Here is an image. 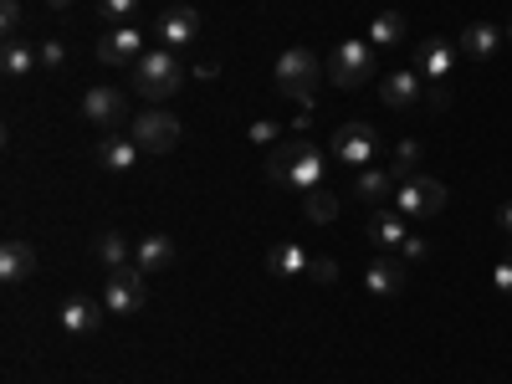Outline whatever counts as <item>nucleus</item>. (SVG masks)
<instances>
[{"mask_svg": "<svg viewBox=\"0 0 512 384\" xmlns=\"http://www.w3.org/2000/svg\"><path fill=\"white\" fill-rule=\"evenodd\" d=\"M507 36H512V26H507Z\"/></svg>", "mask_w": 512, "mask_h": 384, "instance_id": "38", "label": "nucleus"}, {"mask_svg": "<svg viewBox=\"0 0 512 384\" xmlns=\"http://www.w3.org/2000/svg\"><path fill=\"white\" fill-rule=\"evenodd\" d=\"M492 287H497L502 297H512V251H507V256H502V262L492 267Z\"/></svg>", "mask_w": 512, "mask_h": 384, "instance_id": "32", "label": "nucleus"}, {"mask_svg": "<svg viewBox=\"0 0 512 384\" xmlns=\"http://www.w3.org/2000/svg\"><path fill=\"white\" fill-rule=\"evenodd\" d=\"M180 88H185V62H180V52H169V47L144 52V62L134 67V93L149 98V103H164V98H175Z\"/></svg>", "mask_w": 512, "mask_h": 384, "instance_id": "2", "label": "nucleus"}, {"mask_svg": "<svg viewBox=\"0 0 512 384\" xmlns=\"http://www.w3.org/2000/svg\"><path fill=\"white\" fill-rule=\"evenodd\" d=\"M128 256H134V251H128V241H123L118 231H108V236H98V262H103L108 272H118V267H128Z\"/></svg>", "mask_w": 512, "mask_h": 384, "instance_id": "26", "label": "nucleus"}, {"mask_svg": "<svg viewBox=\"0 0 512 384\" xmlns=\"http://www.w3.org/2000/svg\"><path fill=\"white\" fill-rule=\"evenodd\" d=\"M98 328H103V308L88 303V297H67V308H62V333L88 338V333H98Z\"/></svg>", "mask_w": 512, "mask_h": 384, "instance_id": "21", "label": "nucleus"}, {"mask_svg": "<svg viewBox=\"0 0 512 384\" xmlns=\"http://www.w3.org/2000/svg\"><path fill=\"white\" fill-rule=\"evenodd\" d=\"M441 205H446V185L431 175H410L395 185V210L405 221H431V216H441Z\"/></svg>", "mask_w": 512, "mask_h": 384, "instance_id": "5", "label": "nucleus"}, {"mask_svg": "<svg viewBox=\"0 0 512 384\" xmlns=\"http://www.w3.org/2000/svg\"><path fill=\"white\" fill-rule=\"evenodd\" d=\"M128 139H134L144 154H175L180 123H175V113H139L134 123H128Z\"/></svg>", "mask_w": 512, "mask_h": 384, "instance_id": "8", "label": "nucleus"}, {"mask_svg": "<svg viewBox=\"0 0 512 384\" xmlns=\"http://www.w3.org/2000/svg\"><path fill=\"white\" fill-rule=\"evenodd\" d=\"M82 118L98 123L103 134H118V123L128 118V98L118 88H108V82H98V88L82 93Z\"/></svg>", "mask_w": 512, "mask_h": 384, "instance_id": "11", "label": "nucleus"}, {"mask_svg": "<svg viewBox=\"0 0 512 384\" xmlns=\"http://www.w3.org/2000/svg\"><path fill=\"white\" fill-rule=\"evenodd\" d=\"M415 169H420V144H415V139H400V144H395V159H390V175H395V180H410Z\"/></svg>", "mask_w": 512, "mask_h": 384, "instance_id": "27", "label": "nucleus"}, {"mask_svg": "<svg viewBox=\"0 0 512 384\" xmlns=\"http://www.w3.org/2000/svg\"><path fill=\"white\" fill-rule=\"evenodd\" d=\"M36 57H41V67H47V72H57V67L67 62V47L52 36V41H41V47H36Z\"/></svg>", "mask_w": 512, "mask_h": 384, "instance_id": "30", "label": "nucleus"}, {"mask_svg": "<svg viewBox=\"0 0 512 384\" xmlns=\"http://www.w3.org/2000/svg\"><path fill=\"white\" fill-rule=\"evenodd\" d=\"M195 36H200V11H195V6H169V11L154 21V47L185 52V47H195Z\"/></svg>", "mask_w": 512, "mask_h": 384, "instance_id": "9", "label": "nucleus"}, {"mask_svg": "<svg viewBox=\"0 0 512 384\" xmlns=\"http://www.w3.org/2000/svg\"><path fill=\"white\" fill-rule=\"evenodd\" d=\"M379 72V52L369 47V41H338L333 47V62H328V82L333 88H344V93H354V88H364V82Z\"/></svg>", "mask_w": 512, "mask_h": 384, "instance_id": "3", "label": "nucleus"}, {"mask_svg": "<svg viewBox=\"0 0 512 384\" xmlns=\"http://www.w3.org/2000/svg\"><path fill=\"white\" fill-rule=\"evenodd\" d=\"M497 47H502V31H497L492 21H472V26L456 36V52H461V57H472V62H492Z\"/></svg>", "mask_w": 512, "mask_h": 384, "instance_id": "13", "label": "nucleus"}, {"mask_svg": "<svg viewBox=\"0 0 512 384\" xmlns=\"http://www.w3.org/2000/svg\"><path fill=\"white\" fill-rule=\"evenodd\" d=\"M175 262H180V251H175V241H169V236H144V241H139V251H134V267H139V272H149V277L169 272Z\"/></svg>", "mask_w": 512, "mask_h": 384, "instance_id": "18", "label": "nucleus"}, {"mask_svg": "<svg viewBox=\"0 0 512 384\" xmlns=\"http://www.w3.org/2000/svg\"><path fill=\"white\" fill-rule=\"evenodd\" d=\"M456 67V47L451 41H441V36H425V41H415V72L420 77H446Z\"/></svg>", "mask_w": 512, "mask_h": 384, "instance_id": "14", "label": "nucleus"}, {"mask_svg": "<svg viewBox=\"0 0 512 384\" xmlns=\"http://www.w3.org/2000/svg\"><path fill=\"white\" fill-rule=\"evenodd\" d=\"M497 226H502V236H512V200L497 210Z\"/></svg>", "mask_w": 512, "mask_h": 384, "instance_id": "36", "label": "nucleus"}, {"mask_svg": "<svg viewBox=\"0 0 512 384\" xmlns=\"http://www.w3.org/2000/svg\"><path fill=\"white\" fill-rule=\"evenodd\" d=\"M364 236L379 246V251H390V256H400V246H405V216H400V210H374V216H369V226H364Z\"/></svg>", "mask_w": 512, "mask_h": 384, "instance_id": "17", "label": "nucleus"}, {"mask_svg": "<svg viewBox=\"0 0 512 384\" xmlns=\"http://www.w3.org/2000/svg\"><path fill=\"white\" fill-rule=\"evenodd\" d=\"M0 67H6V77H26L31 67H41V57L26 47L21 36H11V41H6V52H0Z\"/></svg>", "mask_w": 512, "mask_h": 384, "instance_id": "24", "label": "nucleus"}, {"mask_svg": "<svg viewBox=\"0 0 512 384\" xmlns=\"http://www.w3.org/2000/svg\"><path fill=\"white\" fill-rule=\"evenodd\" d=\"M379 98H384V108H420V72H405V67H395V72H384V82H379Z\"/></svg>", "mask_w": 512, "mask_h": 384, "instance_id": "12", "label": "nucleus"}, {"mask_svg": "<svg viewBox=\"0 0 512 384\" xmlns=\"http://www.w3.org/2000/svg\"><path fill=\"white\" fill-rule=\"evenodd\" d=\"M405 262H425V256H431V241H425V236H405Z\"/></svg>", "mask_w": 512, "mask_h": 384, "instance_id": "33", "label": "nucleus"}, {"mask_svg": "<svg viewBox=\"0 0 512 384\" xmlns=\"http://www.w3.org/2000/svg\"><path fill=\"white\" fill-rule=\"evenodd\" d=\"M308 277H318V282H338V262L333 256H313V272Z\"/></svg>", "mask_w": 512, "mask_h": 384, "instance_id": "35", "label": "nucleus"}, {"mask_svg": "<svg viewBox=\"0 0 512 384\" xmlns=\"http://www.w3.org/2000/svg\"><path fill=\"white\" fill-rule=\"evenodd\" d=\"M139 144L134 139H123V134H103V144H98V164L108 169V175H128V169L139 164Z\"/></svg>", "mask_w": 512, "mask_h": 384, "instance_id": "19", "label": "nucleus"}, {"mask_svg": "<svg viewBox=\"0 0 512 384\" xmlns=\"http://www.w3.org/2000/svg\"><path fill=\"white\" fill-rule=\"evenodd\" d=\"M420 108H431V113H446V108H451V93H446L441 82H436V88H431V93L420 98Z\"/></svg>", "mask_w": 512, "mask_h": 384, "instance_id": "34", "label": "nucleus"}, {"mask_svg": "<svg viewBox=\"0 0 512 384\" xmlns=\"http://www.w3.org/2000/svg\"><path fill=\"white\" fill-rule=\"evenodd\" d=\"M267 272L272 277H308L313 272V256L297 246V241H282V246L267 251Z\"/></svg>", "mask_w": 512, "mask_h": 384, "instance_id": "22", "label": "nucleus"}, {"mask_svg": "<svg viewBox=\"0 0 512 384\" xmlns=\"http://www.w3.org/2000/svg\"><path fill=\"white\" fill-rule=\"evenodd\" d=\"M139 6H144V0H98V11H103L113 26H134Z\"/></svg>", "mask_w": 512, "mask_h": 384, "instance_id": "28", "label": "nucleus"}, {"mask_svg": "<svg viewBox=\"0 0 512 384\" xmlns=\"http://www.w3.org/2000/svg\"><path fill=\"white\" fill-rule=\"evenodd\" d=\"M364 287L374 292V297H400L405 292V267H400V256H374L369 262V272H364Z\"/></svg>", "mask_w": 512, "mask_h": 384, "instance_id": "16", "label": "nucleus"}, {"mask_svg": "<svg viewBox=\"0 0 512 384\" xmlns=\"http://www.w3.org/2000/svg\"><path fill=\"white\" fill-rule=\"evenodd\" d=\"M354 195L364 205L384 210V205L395 200V175H390V169H359V175H354Z\"/></svg>", "mask_w": 512, "mask_h": 384, "instance_id": "20", "label": "nucleus"}, {"mask_svg": "<svg viewBox=\"0 0 512 384\" xmlns=\"http://www.w3.org/2000/svg\"><path fill=\"white\" fill-rule=\"evenodd\" d=\"M47 6H52V11H67V6H72V0H47Z\"/></svg>", "mask_w": 512, "mask_h": 384, "instance_id": "37", "label": "nucleus"}, {"mask_svg": "<svg viewBox=\"0 0 512 384\" xmlns=\"http://www.w3.org/2000/svg\"><path fill=\"white\" fill-rule=\"evenodd\" d=\"M400 36H405V16L400 11H379L374 21H369V47L374 52H384V47H400Z\"/></svg>", "mask_w": 512, "mask_h": 384, "instance_id": "23", "label": "nucleus"}, {"mask_svg": "<svg viewBox=\"0 0 512 384\" xmlns=\"http://www.w3.org/2000/svg\"><path fill=\"white\" fill-rule=\"evenodd\" d=\"M303 216H308V221H338V195L323 190V185L308 190V195H303Z\"/></svg>", "mask_w": 512, "mask_h": 384, "instance_id": "25", "label": "nucleus"}, {"mask_svg": "<svg viewBox=\"0 0 512 384\" xmlns=\"http://www.w3.org/2000/svg\"><path fill=\"white\" fill-rule=\"evenodd\" d=\"M246 139H251V144H262V149H267V144H277V139H282V128H277L272 118H256V123L246 128Z\"/></svg>", "mask_w": 512, "mask_h": 384, "instance_id": "29", "label": "nucleus"}, {"mask_svg": "<svg viewBox=\"0 0 512 384\" xmlns=\"http://www.w3.org/2000/svg\"><path fill=\"white\" fill-rule=\"evenodd\" d=\"M144 277H149V272H139L134 262L118 267V272L108 277V292H103L108 318H134V313H144V303H149V282H144Z\"/></svg>", "mask_w": 512, "mask_h": 384, "instance_id": "6", "label": "nucleus"}, {"mask_svg": "<svg viewBox=\"0 0 512 384\" xmlns=\"http://www.w3.org/2000/svg\"><path fill=\"white\" fill-rule=\"evenodd\" d=\"M0 26H6V41L21 36V0H0Z\"/></svg>", "mask_w": 512, "mask_h": 384, "instance_id": "31", "label": "nucleus"}, {"mask_svg": "<svg viewBox=\"0 0 512 384\" xmlns=\"http://www.w3.org/2000/svg\"><path fill=\"white\" fill-rule=\"evenodd\" d=\"M344 164H354V169H369V159L384 149V139H379V128L374 123H364V118H349V123H338L333 128V144H328Z\"/></svg>", "mask_w": 512, "mask_h": 384, "instance_id": "7", "label": "nucleus"}, {"mask_svg": "<svg viewBox=\"0 0 512 384\" xmlns=\"http://www.w3.org/2000/svg\"><path fill=\"white\" fill-rule=\"evenodd\" d=\"M323 175H328V159H323L313 144H303V139L277 144L272 159H267V180H277V185H287V190H303V195L318 190Z\"/></svg>", "mask_w": 512, "mask_h": 384, "instance_id": "1", "label": "nucleus"}, {"mask_svg": "<svg viewBox=\"0 0 512 384\" xmlns=\"http://www.w3.org/2000/svg\"><path fill=\"white\" fill-rule=\"evenodd\" d=\"M318 57L308 52V47H287L282 57H277V72H272V82H277V93L282 98H297V103H313V88H318Z\"/></svg>", "mask_w": 512, "mask_h": 384, "instance_id": "4", "label": "nucleus"}, {"mask_svg": "<svg viewBox=\"0 0 512 384\" xmlns=\"http://www.w3.org/2000/svg\"><path fill=\"white\" fill-rule=\"evenodd\" d=\"M31 272H36V246L21 241V236H11L6 246H0V282L16 287V282H26Z\"/></svg>", "mask_w": 512, "mask_h": 384, "instance_id": "15", "label": "nucleus"}, {"mask_svg": "<svg viewBox=\"0 0 512 384\" xmlns=\"http://www.w3.org/2000/svg\"><path fill=\"white\" fill-rule=\"evenodd\" d=\"M98 62H103V67H128V72H134V67L144 62V31H139V26H113V31H103Z\"/></svg>", "mask_w": 512, "mask_h": 384, "instance_id": "10", "label": "nucleus"}]
</instances>
